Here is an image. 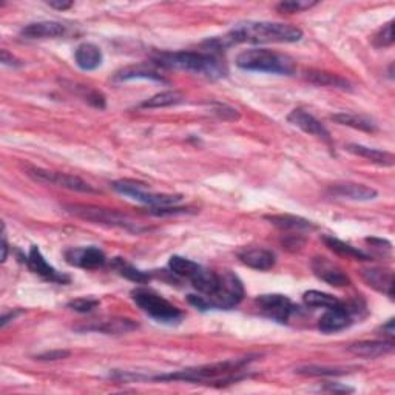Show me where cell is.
I'll return each mask as SVG.
<instances>
[{"label": "cell", "mask_w": 395, "mask_h": 395, "mask_svg": "<svg viewBox=\"0 0 395 395\" xmlns=\"http://www.w3.org/2000/svg\"><path fill=\"white\" fill-rule=\"evenodd\" d=\"M303 37V31L293 25L275 22H245L229 31L226 36L212 39L207 42L209 49L218 53L221 49L238 44H293Z\"/></svg>", "instance_id": "obj_1"}, {"label": "cell", "mask_w": 395, "mask_h": 395, "mask_svg": "<svg viewBox=\"0 0 395 395\" xmlns=\"http://www.w3.org/2000/svg\"><path fill=\"white\" fill-rule=\"evenodd\" d=\"M154 62L166 68L201 74L207 79H221L227 74L224 62L213 51H162L154 54Z\"/></svg>", "instance_id": "obj_2"}, {"label": "cell", "mask_w": 395, "mask_h": 395, "mask_svg": "<svg viewBox=\"0 0 395 395\" xmlns=\"http://www.w3.org/2000/svg\"><path fill=\"white\" fill-rule=\"evenodd\" d=\"M252 360H253L252 357H243V358L221 361V363L188 367V369L178 370V372L156 375L152 378V380H156V382H192V383L198 382L200 383V382L217 380V378L222 377L226 382H236L240 377L232 375V374H240Z\"/></svg>", "instance_id": "obj_3"}, {"label": "cell", "mask_w": 395, "mask_h": 395, "mask_svg": "<svg viewBox=\"0 0 395 395\" xmlns=\"http://www.w3.org/2000/svg\"><path fill=\"white\" fill-rule=\"evenodd\" d=\"M244 298V286L241 279L232 272H224L219 275L218 289L209 296L204 295H188V303L200 310H230L238 306Z\"/></svg>", "instance_id": "obj_4"}, {"label": "cell", "mask_w": 395, "mask_h": 395, "mask_svg": "<svg viewBox=\"0 0 395 395\" xmlns=\"http://www.w3.org/2000/svg\"><path fill=\"white\" fill-rule=\"evenodd\" d=\"M236 67L247 71L287 74L289 76L295 71V62L292 57L272 51L267 48H252L238 54Z\"/></svg>", "instance_id": "obj_5"}, {"label": "cell", "mask_w": 395, "mask_h": 395, "mask_svg": "<svg viewBox=\"0 0 395 395\" xmlns=\"http://www.w3.org/2000/svg\"><path fill=\"white\" fill-rule=\"evenodd\" d=\"M131 298L136 303V306L141 309L144 314L152 317L158 323L164 324H173L183 318V312H181L175 304H171L169 300L164 298L159 293H156L152 289H145V287H138V289L131 291Z\"/></svg>", "instance_id": "obj_6"}, {"label": "cell", "mask_w": 395, "mask_h": 395, "mask_svg": "<svg viewBox=\"0 0 395 395\" xmlns=\"http://www.w3.org/2000/svg\"><path fill=\"white\" fill-rule=\"evenodd\" d=\"M65 209H67V212L71 213V215L78 217L80 219L90 221V222H95V224L119 227L131 233H141L147 230L145 227L139 226L138 222L130 219L126 215H122V213H119L116 210H107V209H101V207H93V205H82V204L65 205Z\"/></svg>", "instance_id": "obj_7"}, {"label": "cell", "mask_w": 395, "mask_h": 395, "mask_svg": "<svg viewBox=\"0 0 395 395\" xmlns=\"http://www.w3.org/2000/svg\"><path fill=\"white\" fill-rule=\"evenodd\" d=\"M111 187H113V190H116L118 193H121L123 196H128L135 201L152 205V207H166V205H176L178 202L183 201V196H181V195L150 192L145 184L136 183V181H130V179L114 181Z\"/></svg>", "instance_id": "obj_8"}, {"label": "cell", "mask_w": 395, "mask_h": 395, "mask_svg": "<svg viewBox=\"0 0 395 395\" xmlns=\"http://www.w3.org/2000/svg\"><path fill=\"white\" fill-rule=\"evenodd\" d=\"M27 175L31 179H35L37 183H42V184H48V186L51 184L56 187H62V188H67V190L80 192V193H97L96 188L85 183L84 179L73 175H67V173L51 171L39 167H27Z\"/></svg>", "instance_id": "obj_9"}, {"label": "cell", "mask_w": 395, "mask_h": 395, "mask_svg": "<svg viewBox=\"0 0 395 395\" xmlns=\"http://www.w3.org/2000/svg\"><path fill=\"white\" fill-rule=\"evenodd\" d=\"M255 303H257V306L261 310L262 315L274 321H278V323H286V321H289L293 312L298 310V308H296L286 295L281 293L260 295L258 298L255 300Z\"/></svg>", "instance_id": "obj_10"}, {"label": "cell", "mask_w": 395, "mask_h": 395, "mask_svg": "<svg viewBox=\"0 0 395 395\" xmlns=\"http://www.w3.org/2000/svg\"><path fill=\"white\" fill-rule=\"evenodd\" d=\"M352 312L348 303H340L339 306L329 308L326 314L320 318L318 329L323 334H336L344 331L352 324Z\"/></svg>", "instance_id": "obj_11"}, {"label": "cell", "mask_w": 395, "mask_h": 395, "mask_svg": "<svg viewBox=\"0 0 395 395\" xmlns=\"http://www.w3.org/2000/svg\"><path fill=\"white\" fill-rule=\"evenodd\" d=\"M31 272H35L36 275L44 278L45 281L49 283H57V284H67L70 283V276L63 275L61 272H57L51 265H48V261L44 258L42 252L39 250L37 245H31L28 252V257L25 260Z\"/></svg>", "instance_id": "obj_12"}, {"label": "cell", "mask_w": 395, "mask_h": 395, "mask_svg": "<svg viewBox=\"0 0 395 395\" xmlns=\"http://www.w3.org/2000/svg\"><path fill=\"white\" fill-rule=\"evenodd\" d=\"M68 265L82 269H99L107 262L105 253L97 247H74L65 252Z\"/></svg>", "instance_id": "obj_13"}, {"label": "cell", "mask_w": 395, "mask_h": 395, "mask_svg": "<svg viewBox=\"0 0 395 395\" xmlns=\"http://www.w3.org/2000/svg\"><path fill=\"white\" fill-rule=\"evenodd\" d=\"M310 267L321 281L327 283L329 286L346 287L351 284L349 276L346 275L339 266L334 265L332 261H329L324 257H315L310 262Z\"/></svg>", "instance_id": "obj_14"}, {"label": "cell", "mask_w": 395, "mask_h": 395, "mask_svg": "<svg viewBox=\"0 0 395 395\" xmlns=\"http://www.w3.org/2000/svg\"><path fill=\"white\" fill-rule=\"evenodd\" d=\"M287 121H289L292 126L303 130L304 133L315 136L327 144L331 142V133H329V130L315 116H312V114L308 113L306 110H303V109L292 110L289 116H287Z\"/></svg>", "instance_id": "obj_15"}, {"label": "cell", "mask_w": 395, "mask_h": 395, "mask_svg": "<svg viewBox=\"0 0 395 395\" xmlns=\"http://www.w3.org/2000/svg\"><path fill=\"white\" fill-rule=\"evenodd\" d=\"M361 278L363 281L386 296L394 298V274L391 269L383 267H370L361 270Z\"/></svg>", "instance_id": "obj_16"}, {"label": "cell", "mask_w": 395, "mask_h": 395, "mask_svg": "<svg viewBox=\"0 0 395 395\" xmlns=\"http://www.w3.org/2000/svg\"><path fill=\"white\" fill-rule=\"evenodd\" d=\"M65 32H67V28L65 25L61 22H53V20H44V22H35L30 23L25 27L20 35L25 39H56V37H62Z\"/></svg>", "instance_id": "obj_17"}, {"label": "cell", "mask_w": 395, "mask_h": 395, "mask_svg": "<svg viewBox=\"0 0 395 395\" xmlns=\"http://www.w3.org/2000/svg\"><path fill=\"white\" fill-rule=\"evenodd\" d=\"M238 258H240L243 265H245L247 267L261 270V272L270 270L276 262L274 252H270L267 249H260V247H257V249L241 250L238 253Z\"/></svg>", "instance_id": "obj_18"}, {"label": "cell", "mask_w": 395, "mask_h": 395, "mask_svg": "<svg viewBox=\"0 0 395 395\" xmlns=\"http://www.w3.org/2000/svg\"><path fill=\"white\" fill-rule=\"evenodd\" d=\"M138 324L133 320L128 318H110L105 321H92V324H85L84 327H79V331H95L102 332L107 335H121L127 334L130 331H135Z\"/></svg>", "instance_id": "obj_19"}, {"label": "cell", "mask_w": 395, "mask_h": 395, "mask_svg": "<svg viewBox=\"0 0 395 395\" xmlns=\"http://www.w3.org/2000/svg\"><path fill=\"white\" fill-rule=\"evenodd\" d=\"M394 343L392 341H378V340H372V341H358V343H352L348 351L353 356L361 357V358H380L388 356V353L394 352Z\"/></svg>", "instance_id": "obj_20"}, {"label": "cell", "mask_w": 395, "mask_h": 395, "mask_svg": "<svg viewBox=\"0 0 395 395\" xmlns=\"http://www.w3.org/2000/svg\"><path fill=\"white\" fill-rule=\"evenodd\" d=\"M331 192L335 196H340L344 198V200H351V201H370L377 198L375 188L363 184H356V183L335 184L334 187H331Z\"/></svg>", "instance_id": "obj_21"}, {"label": "cell", "mask_w": 395, "mask_h": 395, "mask_svg": "<svg viewBox=\"0 0 395 395\" xmlns=\"http://www.w3.org/2000/svg\"><path fill=\"white\" fill-rule=\"evenodd\" d=\"M102 51L101 48L95 44H82L78 47L76 53H74V61H76L78 67L84 71H93L101 67L102 63Z\"/></svg>", "instance_id": "obj_22"}, {"label": "cell", "mask_w": 395, "mask_h": 395, "mask_svg": "<svg viewBox=\"0 0 395 395\" xmlns=\"http://www.w3.org/2000/svg\"><path fill=\"white\" fill-rule=\"evenodd\" d=\"M188 279H190V283L198 291V293L204 296L212 295L219 286V274L210 269H205L202 266L198 267L195 270V274Z\"/></svg>", "instance_id": "obj_23"}, {"label": "cell", "mask_w": 395, "mask_h": 395, "mask_svg": "<svg viewBox=\"0 0 395 395\" xmlns=\"http://www.w3.org/2000/svg\"><path fill=\"white\" fill-rule=\"evenodd\" d=\"M346 150L352 154L360 156V158H365L370 162H374V164H377V166L392 167L395 162L392 153L384 152V150H377V148H369V147L360 145V144H349L348 147H346Z\"/></svg>", "instance_id": "obj_24"}, {"label": "cell", "mask_w": 395, "mask_h": 395, "mask_svg": "<svg viewBox=\"0 0 395 395\" xmlns=\"http://www.w3.org/2000/svg\"><path fill=\"white\" fill-rule=\"evenodd\" d=\"M304 78L309 82L320 87H329V88H339V90H348L351 92L352 85L349 80H346L344 78L339 76V74L321 71V70H309L304 73Z\"/></svg>", "instance_id": "obj_25"}, {"label": "cell", "mask_w": 395, "mask_h": 395, "mask_svg": "<svg viewBox=\"0 0 395 395\" xmlns=\"http://www.w3.org/2000/svg\"><path fill=\"white\" fill-rule=\"evenodd\" d=\"M323 243H324L332 252L339 253L340 257L352 258V260H356V261H370V260H372V257H370L369 253H366V252H363V250H360L358 247H353V245H351V244H348V243H344V241L339 240V238H335V236L324 235V236H323Z\"/></svg>", "instance_id": "obj_26"}, {"label": "cell", "mask_w": 395, "mask_h": 395, "mask_svg": "<svg viewBox=\"0 0 395 395\" xmlns=\"http://www.w3.org/2000/svg\"><path fill=\"white\" fill-rule=\"evenodd\" d=\"M265 218L278 229L292 230V232H308V230L317 229L312 221L295 215H267Z\"/></svg>", "instance_id": "obj_27"}, {"label": "cell", "mask_w": 395, "mask_h": 395, "mask_svg": "<svg viewBox=\"0 0 395 395\" xmlns=\"http://www.w3.org/2000/svg\"><path fill=\"white\" fill-rule=\"evenodd\" d=\"M332 121L341 123V126L346 127H352L356 130H361L366 131V133H375L378 130L377 123L374 119H370L367 116H363V114H356V113H336L332 114Z\"/></svg>", "instance_id": "obj_28"}, {"label": "cell", "mask_w": 395, "mask_h": 395, "mask_svg": "<svg viewBox=\"0 0 395 395\" xmlns=\"http://www.w3.org/2000/svg\"><path fill=\"white\" fill-rule=\"evenodd\" d=\"M111 267L118 272V274L123 278L130 279V281H133L136 284H145L150 281V275L147 274V272H142L136 269L133 265H130L123 258H114L111 261Z\"/></svg>", "instance_id": "obj_29"}, {"label": "cell", "mask_w": 395, "mask_h": 395, "mask_svg": "<svg viewBox=\"0 0 395 395\" xmlns=\"http://www.w3.org/2000/svg\"><path fill=\"white\" fill-rule=\"evenodd\" d=\"M303 301L306 306L314 308V309H329L335 308L341 303L336 296L331 293H324L320 291H309L303 295Z\"/></svg>", "instance_id": "obj_30"}, {"label": "cell", "mask_w": 395, "mask_h": 395, "mask_svg": "<svg viewBox=\"0 0 395 395\" xmlns=\"http://www.w3.org/2000/svg\"><path fill=\"white\" fill-rule=\"evenodd\" d=\"M351 367H334V366H301L295 369L296 374L300 375H309V377H336V375H344L351 372Z\"/></svg>", "instance_id": "obj_31"}, {"label": "cell", "mask_w": 395, "mask_h": 395, "mask_svg": "<svg viewBox=\"0 0 395 395\" xmlns=\"http://www.w3.org/2000/svg\"><path fill=\"white\" fill-rule=\"evenodd\" d=\"M183 101V95L179 92H162L152 96L150 99H147L141 104L142 109H164V107H170V105H176Z\"/></svg>", "instance_id": "obj_32"}, {"label": "cell", "mask_w": 395, "mask_h": 395, "mask_svg": "<svg viewBox=\"0 0 395 395\" xmlns=\"http://www.w3.org/2000/svg\"><path fill=\"white\" fill-rule=\"evenodd\" d=\"M169 267L173 272V274L178 276H184V278H190L195 270L200 267L198 262L184 258V257H178V255H173V257L169 260Z\"/></svg>", "instance_id": "obj_33"}, {"label": "cell", "mask_w": 395, "mask_h": 395, "mask_svg": "<svg viewBox=\"0 0 395 395\" xmlns=\"http://www.w3.org/2000/svg\"><path fill=\"white\" fill-rule=\"evenodd\" d=\"M116 79L119 80H131V79H152V80H158V82H167L164 79L161 74H158L156 71L147 70L144 67H136V68H126L116 74Z\"/></svg>", "instance_id": "obj_34"}, {"label": "cell", "mask_w": 395, "mask_h": 395, "mask_svg": "<svg viewBox=\"0 0 395 395\" xmlns=\"http://www.w3.org/2000/svg\"><path fill=\"white\" fill-rule=\"evenodd\" d=\"M315 5L317 2H308V0H287V2L278 4L276 10L279 13H301Z\"/></svg>", "instance_id": "obj_35"}, {"label": "cell", "mask_w": 395, "mask_h": 395, "mask_svg": "<svg viewBox=\"0 0 395 395\" xmlns=\"http://www.w3.org/2000/svg\"><path fill=\"white\" fill-rule=\"evenodd\" d=\"M394 44V20L388 22L374 36V45L378 48H386Z\"/></svg>", "instance_id": "obj_36"}, {"label": "cell", "mask_w": 395, "mask_h": 395, "mask_svg": "<svg viewBox=\"0 0 395 395\" xmlns=\"http://www.w3.org/2000/svg\"><path fill=\"white\" fill-rule=\"evenodd\" d=\"M67 306L71 310L80 312V314H87V312H92L93 309H96L99 306V301L95 298H78L70 301Z\"/></svg>", "instance_id": "obj_37"}, {"label": "cell", "mask_w": 395, "mask_h": 395, "mask_svg": "<svg viewBox=\"0 0 395 395\" xmlns=\"http://www.w3.org/2000/svg\"><path fill=\"white\" fill-rule=\"evenodd\" d=\"M68 357H70V351L56 349V351H48L44 353H39V356H36L35 358L39 361H57V360H63Z\"/></svg>", "instance_id": "obj_38"}, {"label": "cell", "mask_w": 395, "mask_h": 395, "mask_svg": "<svg viewBox=\"0 0 395 395\" xmlns=\"http://www.w3.org/2000/svg\"><path fill=\"white\" fill-rule=\"evenodd\" d=\"M152 213L156 217H164V215H183V213H188V209L184 207H176V205H166V207H153Z\"/></svg>", "instance_id": "obj_39"}, {"label": "cell", "mask_w": 395, "mask_h": 395, "mask_svg": "<svg viewBox=\"0 0 395 395\" xmlns=\"http://www.w3.org/2000/svg\"><path fill=\"white\" fill-rule=\"evenodd\" d=\"M284 247H287V249H292V250H296V249H300V247H303L304 244V238L301 235H289L286 238V240L283 241Z\"/></svg>", "instance_id": "obj_40"}, {"label": "cell", "mask_w": 395, "mask_h": 395, "mask_svg": "<svg viewBox=\"0 0 395 395\" xmlns=\"http://www.w3.org/2000/svg\"><path fill=\"white\" fill-rule=\"evenodd\" d=\"M324 391L327 392H334V394H346V392H352V388H348V386H341L339 383H327L324 386Z\"/></svg>", "instance_id": "obj_41"}, {"label": "cell", "mask_w": 395, "mask_h": 395, "mask_svg": "<svg viewBox=\"0 0 395 395\" xmlns=\"http://www.w3.org/2000/svg\"><path fill=\"white\" fill-rule=\"evenodd\" d=\"M2 63L10 65V67H20L22 62L19 59H16L13 54H10L6 49H2Z\"/></svg>", "instance_id": "obj_42"}, {"label": "cell", "mask_w": 395, "mask_h": 395, "mask_svg": "<svg viewBox=\"0 0 395 395\" xmlns=\"http://www.w3.org/2000/svg\"><path fill=\"white\" fill-rule=\"evenodd\" d=\"M8 258V241H6V227L2 224V262Z\"/></svg>", "instance_id": "obj_43"}, {"label": "cell", "mask_w": 395, "mask_h": 395, "mask_svg": "<svg viewBox=\"0 0 395 395\" xmlns=\"http://www.w3.org/2000/svg\"><path fill=\"white\" fill-rule=\"evenodd\" d=\"M48 5L51 8H56V10H68V8L73 5L71 2H61V0H51V2H48Z\"/></svg>", "instance_id": "obj_44"}, {"label": "cell", "mask_w": 395, "mask_h": 395, "mask_svg": "<svg viewBox=\"0 0 395 395\" xmlns=\"http://www.w3.org/2000/svg\"><path fill=\"white\" fill-rule=\"evenodd\" d=\"M380 329H382V332H383V334L389 335V336H394V335H395V329H394V320L391 318V320L388 321V323H386V324H383V326H382Z\"/></svg>", "instance_id": "obj_45"}, {"label": "cell", "mask_w": 395, "mask_h": 395, "mask_svg": "<svg viewBox=\"0 0 395 395\" xmlns=\"http://www.w3.org/2000/svg\"><path fill=\"white\" fill-rule=\"evenodd\" d=\"M18 315H20V310H14V312H11V314L4 315V317H2V321H0V326L5 327L8 321H10V320H14L16 317H18Z\"/></svg>", "instance_id": "obj_46"}]
</instances>
